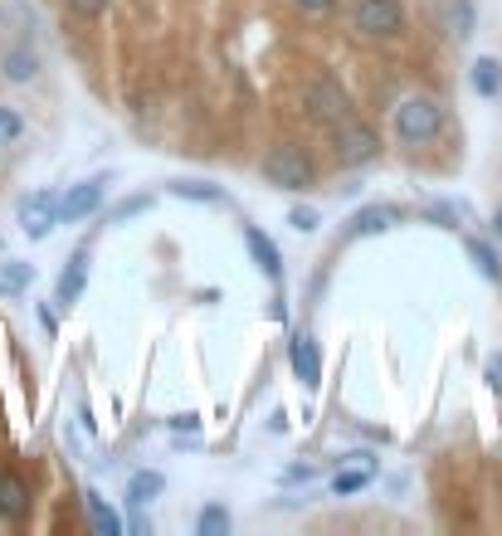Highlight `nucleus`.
I'll use <instances>...</instances> for the list:
<instances>
[{"mask_svg":"<svg viewBox=\"0 0 502 536\" xmlns=\"http://www.w3.org/2000/svg\"><path fill=\"white\" fill-rule=\"evenodd\" d=\"M439 132H444V108L425 93H410L395 108V137L405 147H429V142H439Z\"/></svg>","mask_w":502,"mask_h":536,"instance_id":"1","label":"nucleus"},{"mask_svg":"<svg viewBox=\"0 0 502 536\" xmlns=\"http://www.w3.org/2000/svg\"><path fill=\"white\" fill-rule=\"evenodd\" d=\"M259 171H264V181L278 186V191H308L312 186V161L298 152V147H288V142L269 147L264 161H259Z\"/></svg>","mask_w":502,"mask_h":536,"instance_id":"2","label":"nucleus"},{"mask_svg":"<svg viewBox=\"0 0 502 536\" xmlns=\"http://www.w3.org/2000/svg\"><path fill=\"white\" fill-rule=\"evenodd\" d=\"M351 30L361 39H400L405 35V5L400 0H356Z\"/></svg>","mask_w":502,"mask_h":536,"instance_id":"3","label":"nucleus"},{"mask_svg":"<svg viewBox=\"0 0 502 536\" xmlns=\"http://www.w3.org/2000/svg\"><path fill=\"white\" fill-rule=\"evenodd\" d=\"M303 98H308V113L317 117V122H342V117L351 113V93L337 83L332 74H317V78H308V88H303Z\"/></svg>","mask_w":502,"mask_h":536,"instance_id":"4","label":"nucleus"},{"mask_svg":"<svg viewBox=\"0 0 502 536\" xmlns=\"http://www.w3.org/2000/svg\"><path fill=\"white\" fill-rule=\"evenodd\" d=\"M103 195H108V176H88V181L69 186V191L59 195V225H78V220H88V215L103 205Z\"/></svg>","mask_w":502,"mask_h":536,"instance_id":"5","label":"nucleus"},{"mask_svg":"<svg viewBox=\"0 0 502 536\" xmlns=\"http://www.w3.org/2000/svg\"><path fill=\"white\" fill-rule=\"evenodd\" d=\"M337 147H342V156H347L351 166H366L371 156L381 152V137H376V127H366L356 113H347L337 122Z\"/></svg>","mask_w":502,"mask_h":536,"instance_id":"6","label":"nucleus"},{"mask_svg":"<svg viewBox=\"0 0 502 536\" xmlns=\"http://www.w3.org/2000/svg\"><path fill=\"white\" fill-rule=\"evenodd\" d=\"M54 225H59V195L35 191L20 200V230L30 234V239H44Z\"/></svg>","mask_w":502,"mask_h":536,"instance_id":"7","label":"nucleus"},{"mask_svg":"<svg viewBox=\"0 0 502 536\" xmlns=\"http://www.w3.org/2000/svg\"><path fill=\"white\" fill-rule=\"evenodd\" d=\"M288 366H293V376L308 385V390L322 385V351H317V342H312L308 332H298V337L288 342Z\"/></svg>","mask_w":502,"mask_h":536,"instance_id":"8","label":"nucleus"},{"mask_svg":"<svg viewBox=\"0 0 502 536\" xmlns=\"http://www.w3.org/2000/svg\"><path fill=\"white\" fill-rule=\"evenodd\" d=\"M244 249H249V259L259 264V273H264V278H273V283L283 278V254H278V244H273L259 225H244Z\"/></svg>","mask_w":502,"mask_h":536,"instance_id":"9","label":"nucleus"},{"mask_svg":"<svg viewBox=\"0 0 502 536\" xmlns=\"http://www.w3.org/2000/svg\"><path fill=\"white\" fill-rule=\"evenodd\" d=\"M30 512V483L10 468H0V517L5 522H20Z\"/></svg>","mask_w":502,"mask_h":536,"instance_id":"10","label":"nucleus"},{"mask_svg":"<svg viewBox=\"0 0 502 536\" xmlns=\"http://www.w3.org/2000/svg\"><path fill=\"white\" fill-rule=\"evenodd\" d=\"M83 288H88V249H78L74 259L64 264V273H59V288H54V303L74 307L78 298H83Z\"/></svg>","mask_w":502,"mask_h":536,"instance_id":"11","label":"nucleus"},{"mask_svg":"<svg viewBox=\"0 0 502 536\" xmlns=\"http://www.w3.org/2000/svg\"><path fill=\"white\" fill-rule=\"evenodd\" d=\"M400 220V210L395 205H366V210H356L351 215V230L347 239H366V234H386L390 225Z\"/></svg>","mask_w":502,"mask_h":536,"instance_id":"12","label":"nucleus"},{"mask_svg":"<svg viewBox=\"0 0 502 536\" xmlns=\"http://www.w3.org/2000/svg\"><path fill=\"white\" fill-rule=\"evenodd\" d=\"M83 507H88V522H93V532H98V536H122V517H117L113 507L103 502V493H98V488H88V493H83Z\"/></svg>","mask_w":502,"mask_h":536,"instance_id":"13","label":"nucleus"},{"mask_svg":"<svg viewBox=\"0 0 502 536\" xmlns=\"http://www.w3.org/2000/svg\"><path fill=\"white\" fill-rule=\"evenodd\" d=\"M468 78H473V93H478V98H498L502 93V59H493V54L473 59Z\"/></svg>","mask_w":502,"mask_h":536,"instance_id":"14","label":"nucleus"},{"mask_svg":"<svg viewBox=\"0 0 502 536\" xmlns=\"http://www.w3.org/2000/svg\"><path fill=\"white\" fill-rule=\"evenodd\" d=\"M166 493V478L156 473V468H142V473H132V483H127V502L132 507H147L152 498Z\"/></svg>","mask_w":502,"mask_h":536,"instance_id":"15","label":"nucleus"},{"mask_svg":"<svg viewBox=\"0 0 502 536\" xmlns=\"http://www.w3.org/2000/svg\"><path fill=\"white\" fill-rule=\"evenodd\" d=\"M0 74L10 78V83H30L39 74V54L35 49H10L5 59H0Z\"/></svg>","mask_w":502,"mask_h":536,"instance_id":"16","label":"nucleus"},{"mask_svg":"<svg viewBox=\"0 0 502 536\" xmlns=\"http://www.w3.org/2000/svg\"><path fill=\"white\" fill-rule=\"evenodd\" d=\"M35 283V264H20V259H5L0 264V298H15Z\"/></svg>","mask_w":502,"mask_h":536,"instance_id":"17","label":"nucleus"},{"mask_svg":"<svg viewBox=\"0 0 502 536\" xmlns=\"http://www.w3.org/2000/svg\"><path fill=\"white\" fill-rule=\"evenodd\" d=\"M171 195L176 200H195V205H220L225 200V191L210 186V181H171Z\"/></svg>","mask_w":502,"mask_h":536,"instance_id":"18","label":"nucleus"},{"mask_svg":"<svg viewBox=\"0 0 502 536\" xmlns=\"http://www.w3.org/2000/svg\"><path fill=\"white\" fill-rule=\"evenodd\" d=\"M464 249H468V259L478 264V273L498 283V278H502V264H498V254H493V244H488V239H464Z\"/></svg>","mask_w":502,"mask_h":536,"instance_id":"19","label":"nucleus"},{"mask_svg":"<svg viewBox=\"0 0 502 536\" xmlns=\"http://www.w3.org/2000/svg\"><path fill=\"white\" fill-rule=\"evenodd\" d=\"M225 532H230V512H225L220 502L200 507V517H195V536H225Z\"/></svg>","mask_w":502,"mask_h":536,"instance_id":"20","label":"nucleus"},{"mask_svg":"<svg viewBox=\"0 0 502 536\" xmlns=\"http://www.w3.org/2000/svg\"><path fill=\"white\" fill-rule=\"evenodd\" d=\"M449 35H473V0H449Z\"/></svg>","mask_w":502,"mask_h":536,"instance_id":"21","label":"nucleus"},{"mask_svg":"<svg viewBox=\"0 0 502 536\" xmlns=\"http://www.w3.org/2000/svg\"><path fill=\"white\" fill-rule=\"evenodd\" d=\"M361 488H371V473H366V468L337 473V478H332V493H337V498H351V493H361Z\"/></svg>","mask_w":502,"mask_h":536,"instance_id":"22","label":"nucleus"},{"mask_svg":"<svg viewBox=\"0 0 502 536\" xmlns=\"http://www.w3.org/2000/svg\"><path fill=\"white\" fill-rule=\"evenodd\" d=\"M288 225H293L298 234H312L317 225H322V215H317L312 205H298V210H288Z\"/></svg>","mask_w":502,"mask_h":536,"instance_id":"23","label":"nucleus"},{"mask_svg":"<svg viewBox=\"0 0 502 536\" xmlns=\"http://www.w3.org/2000/svg\"><path fill=\"white\" fill-rule=\"evenodd\" d=\"M25 132V122H20V113L15 108H0V142H15Z\"/></svg>","mask_w":502,"mask_h":536,"instance_id":"24","label":"nucleus"},{"mask_svg":"<svg viewBox=\"0 0 502 536\" xmlns=\"http://www.w3.org/2000/svg\"><path fill=\"white\" fill-rule=\"evenodd\" d=\"M69 10L78 20H98V15H108V0H69Z\"/></svg>","mask_w":502,"mask_h":536,"instance_id":"25","label":"nucleus"},{"mask_svg":"<svg viewBox=\"0 0 502 536\" xmlns=\"http://www.w3.org/2000/svg\"><path fill=\"white\" fill-rule=\"evenodd\" d=\"M147 205H152V195H132V200H122V205H117L108 220H127V215H142Z\"/></svg>","mask_w":502,"mask_h":536,"instance_id":"26","label":"nucleus"},{"mask_svg":"<svg viewBox=\"0 0 502 536\" xmlns=\"http://www.w3.org/2000/svg\"><path fill=\"white\" fill-rule=\"evenodd\" d=\"M488 390H493V395H502V351H493V356H488Z\"/></svg>","mask_w":502,"mask_h":536,"instance_id":"27","label":"nucleus"},{"mask_svg":"<svg viewBox=\"0 0 502 536\" xmlns=\"http://www.w3.org/2000/svg\"><path fill=\"white\" fill-rule=\"evenodd\" d=\"M171 429H176V434H200V415H191V410H186V415H171Z\"/></svg>","mask_w":502,"mask_h":536,"instance_id":"28","label":"nucleus"},{"mask_svg":"<svg viewBox=\"0 0 502 536\" xmlns=\"http://www.w3.org/2000/svg\"><path fill=\"white\" fill-rule=\"evenodd\" d=\"M303 10H332V0H298Z\"/></svg>","mask_w":502,"mask_h":536,"instance_id":"29","label":"nucleus"},{"mask_svg":"<svg viewBox=\"0 0 502 536\" xmlns=\"http://www.w3.org/2000/svg\"><path fill=\"white\" fill-rule=\"evenodd\" d=\"M493 230H498V239H502V210H498V220H493Z\"/></svg>","mask_w":502,"mask_h":536,"instance_id":"30","label":"nucleus"}]
</instances>
